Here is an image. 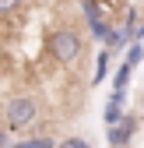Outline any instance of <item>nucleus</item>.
<instances>
[{
    "label": "nucleus",
    "instance_id": "nucleus-5",
    "mask_svg": "<svg viewBox=\"0 0 144 148\" xmlns=\"http://www.w3.org/2000/svg\"><path fill=\"white\" fill-rule=\"evenodd\" d=\"M141 57H144V46H141V42H137V46H130V60H127V64H130V67H134V64H137V60H141Z\"/></svg>",
    "mask_w": 144,
    "mask_h": 148
},
{
    "label": "nucleus",
    "instance_id": "nucleus-3",
    "mask_svg": "<svg viewBox=\"0 0 144 148\" xmlns=\"http://www.w3.org/2000/svg\"><path fill=\"white\" fill-rule=\"evenodd\" d=\"M134 127H137V120H130V116H127V120H120V123L113 127V138H109V141H113L116 148H120V145H127L130 134H134Z\"/></svg>",
    "mask_w": 144,
    "mask_h": 148
},
{
    "label": "nucleus",
    "instance_id": "nucleus-6",
    "mask_svg": "<svg viewBox=\"0 0 144 148\" xmlns=\"http://www.w3.org/2000/svg\"><path fill=\"white\" fill-rule=\"evenodd\" d=\"M63 148H88V145H84V141H67Z\"/></svg>",
    "mask_w": 144,
    "mask_h": 148
},
{
    "label": "nucleus",
    "instance_id": "nucleus-7",
    "mask_svg": "<svg viewBox=\"0 0 144 148\" xmlns=\"http://www.w3.org/2000/svg\"><path fill=\"white\" fill-rule=\"evenodd\" d=\"M4 145H7V138H4V131H0V148H4Z\"/></svg>",
    "mask_w": 144,
    "mask_h": 148
},
{
    "label": "nucleus",
    "instance_id": "nucleus-4",
    "mask_svg": "<svg viewBox=\"0 0 144 148\" xmlns=\"http://www.w3.org/2000/svg\"><path fill=\"white\" fill-rule=\"evenodd\" d=\"M18 7H21V0H0V14H11Z\"/></svg>",
    "mask_w": 144,
    "mask_h": 148
},
{
    "label": "nucleus",
    "instance_id": "nucleus-1",
    "mask_svg": "<svg viewBox=\"0 0 144 148\" xmlns=\"http://www.w3.org/2000/svg\"><path fill=\"white\" fill-rule=\"evenodd\" d=\"M49 53L60 64H77L81 53H84V42H81V35L74 28H56V32L49 35Z\"/></svg>",
    "mask_w": 144,
    "mask_h": 148
},
{
    "label": "nucleus",
    "instance_id": "nucleus-2",
    "mask_svg": "<svg viewBox=\"0 0 144 148\" xmlns=\"http://www.w3.org/2000/svg\"><path fill=\"white\" fill-rule=\"evenodd\" d=\"M35 113H39V102L21 95V99H11L7 102V127L11 131H21V127H28L35 120Z\"/></svg>",
    "mask_w": 144,
    "mask_h": 148
}]
</instances>
